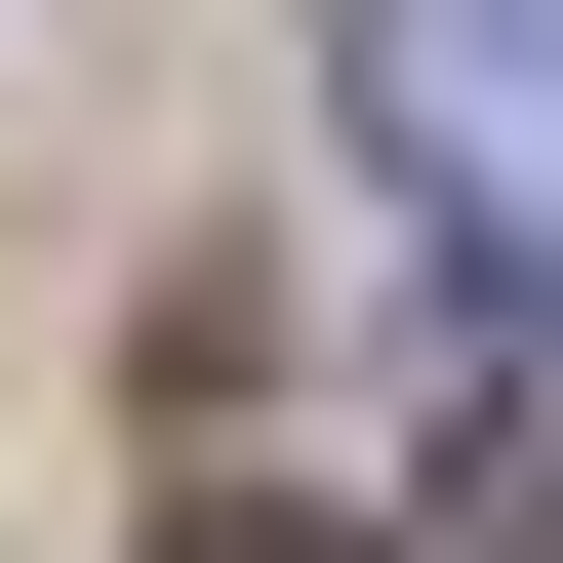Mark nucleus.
<instances>
[{"label": "nucleus", "mask_w": 563, "mask_h": 563, "mask_svg": "<svg viewBox=\"0 0 563 563\" xmlns=\"http://www.w3.org/2000/svg\"><path fill=\"white\" fill-rule=\"evenodd\" d=\"M322 81H363V162L483 282H563V0H322Z\"/></svg>", "instance_id": "f257e3e1"}, {"label": "nucleus", "mask_w": 563, "mask_h": 563, "mask_svg": "<svg viewBox=\"0 0 563 563\" xmlns=\"http://www.w3.org/2000/svg\"><path fill=\"white\" fill-rule=\"evenodd\" d=\"M162 563H363V523H282V483H162Z\"/></svg>", "instance_id": "7ed1b4c3"}, {"label": "nucleus", "mask_w": 563, "mask_h": 563, "mask_svg": "<svg viewBox=\"0 0 563 563\" xmlns=\"http://www.w3.org/2000/svg\"><path fill=\"white\" fill-rule=\"evenodd\" d=\"M402 563H563V282H523V363H443V443H402Z\"/></svg>", "instance_id": "f03ea898"}]
</instances>
